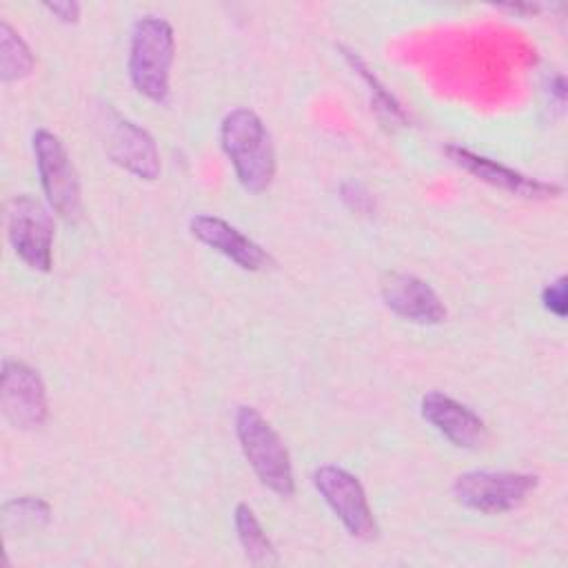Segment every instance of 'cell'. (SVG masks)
<instances>
[{
	"label": "cell",
	"mask_w": 568,
	"mask_h": 568,
	"mask_svg": "<svg viewBox=\"0 0 568 568\" xmlns=\"http://www.w3.org/2000/svg\"><path fill=\"white\" fill-rule=\"evenodd\" d=\"M220 144L237 182L248 193H262L268 189L277 169L275 149L271 133L255 111L246 106L229 111L220 124Z\"/></svg>",
	"instance_id": "obj_1"
},
{
	"label": "cell",
	"mask_w": 568,
	"mask_h": 568,
	"mask_svg": "<svg viewBox=\"0 0 568 568\" xmlns=\"http://www.w3.org/2000/svg\"><path fill=\"white\" fill-rule=\"evenodd\" d=\"M189 231L195 240L217 251L244 271H262L273 262L271 255L255 240H251L237 226L217 215H193L189 222Z\"/></svg>",
	"instance_id": "obj_11"
},
{
	"label": "cell",
	"mask_w": 568,
	"mask_h": 568,
	"mask_svg": "<svg viewBox=\"0 0 568 568\" xmlns=\"http://www.w3.org/2000/svg\"><path fill=\"white\" fill-rule=\"evenodd\" d=\"M98 124L104 138V151L113 164L140 180L160 175V151L146 129L120 115L111 104H102Z\"/></svg>",
	"instance_id": "obj_7"
},
{
	"label": "cell",
	"mask_w": 568,
	"mask_h": 568,
	"mask_svg": "<svg viewBox=\"0 0 568 568\" xmlns=\"http://www.w3.org/2000/svg\"><path fill=\"white\" fill-rule=\"evenodd\" d=\"M384 304L399 317L415 324H439L446 320V306L433 286L413 273L390 271L379 282Z\"/></svg>",
	"instance_id": "obj_10"
},
{
	"label": "cell",
	"mask_w": 568,
	"mask_h": 568,
	"mask_svg": "<svg viewBox=\"0 0 568 568\" xmlns=\"http://www.w3.org/2000/svg\"><path fill=\"white\" fill-rule=\"evenodd\" d=\"M446 153L457 166H462L464 171H468L477 180H481L490 186H497L501 191H508L513 195H519V197L546 200V197H552L561 191L557 184H548V182L528 178V175H524L515 169H508V166H504V164H499L490 158L477 155V153H473L464 146H457V144L446 146Z\"/></svg>",
	"instance_id": "obj_13"
},
{
	"label": "cell",
	"mask_w": 568,
	"mask_h": 568,
	"mask_svg": "<svg viewBox=\"0 0 568 568\" xmlns=\"http://www.w3.org/2000/svg\"><path fill=\"white\" fill-rule=\"evenodd\" d=\"M31 142H33L40 184L49 206L60 217L75 222L82 211L80 180L62 140L47 129H38Z\"/></svg>",
	"instance_id": "obj_6"
},
{
	"label": "cell",
	"mask_w": 568,
	"mask_h": 568,
	"mask_svg": "<svg viewBox=\"0 0 568 568\" xmlns=\"http://www.w3.org/2000/svg\"><path fill=\"white\" fill-rule=\"evenodd\" d=\"M313 486L335 513L342 526L355 539L371 541L377 537V521L368 506L364 486L359 479L335 464H324L313 473Z\"/></svg>",
	"instance_id": "obj_8"
},
{
	"label": "cell",
	"mask_w": 568,
	"mask_h": 568,
	"mask_svg": "<svg viewBox=\"0 0 568 568\" xmlns=\"http://www.w3.org/2000/svg\"><path fill=\"white\" fill-rule=\"evenodd\" d=\"M568 284H566V275H559L557 280L548 282L541 291V304L546 311H550L552 315H557L559 320L566 317V308H568V293H566Z\"/></svg>",
	"instance_id": "obj_18"
},
{
	"label": "cell",
	"mask_w": 568,
	"mask_h": 568,
	"mask_svg": "<svg viewBox=\"0 0 568 568\" xmlns=\"http://www.w3.org/2000/svg\"><path fill=\"white\" fill-rule=\"evenodd\" d=\"M7 237L16 255L36 271L53 264V217L33 195L20 193L7 202Z\"/></svg>",
	"instance_id": "obj_5"
},
{
	"label": "cell",
	"mask_w": 568,
	"mask_h": 568,
	"mask_svg": "<svg viewBox=\"0 0 568 568\" xmlns=\"http://www.w3.org/2000/svg\"><path fill=\"white\" fill-rule=\"evenodd\" d=\"M49 13H53L60 22L73 24L80 18V4L73 0H53V2H44L42 4Z\"/></svg>",
	"instance_id": "obj_19"
},
{
	"label": "cell",
	"mask_w": 568,
	"mask_h": 568,
	"mask_svg": "<svg viewBox=\"0 0 568 568\" xmlns=\"http://www.w3.org/2000/svg\"><path fill=\"white\" fill-rule=\"evenodd\" d=\"M233 524L240 539V546L246 555V559L255 566H273L277 564V552L273 541L268 539L266 530L262 528L260 519L255 517L253 508L244 501H240L233 510Z\"/></svg>",
	"instance_id": "obj_14"
},
{
	"label": "cell",
	"mask_w": 568,
	"mask_h": 568,
	"mask_svg": "<svg viewBox=\"0 0 568 568\" xmlns=\"http://www.w3.org/2000/svg\"><path fill=\"white\" fill-rule=\"evenodd\" d=\"M49 519H51L49 504L33 495H22V497L9 499L2 506V526L9 535L40 530L49 524Z\"/></svg>",
	"instance_id": "obj_16"
},
{
	"label": "cell",
	"mask_w": 568,
	"mask_h": 568,
	"mask_svg": "<svg viewBox=\"0 0 568 568\" xmlns=\"http://www.w3.org/2000/svg\"><path fill=\"white\" fill-rule=\"evenodd\" d=\"M419 413L437 433H442L450 444L459 448H477L488 439L484 419L446 393H426L422 397Z\"/></svg>",
	"instance_id": "obj_12"
},
{
	"label": "cell",
	"mask_w": 568,
	"mask_h": 568,
	"mask_svg": "<svg viewBox=\"0 0 568 568\" xmlns=\"http://www.w3.org/2000/svg\"><path fill=\"white\" fill-rule=\"evenodd\" d=\"M535 486L537 477L530 473L468 470L455 477L450 490L455 501L464 508L484 515H499L521 506Z\"/></svg>",
	"instance_id": "obj_4"
},
{
	"label": "cell",
	"mask_w": 568,
	"mask_h": 568,
	"mask_svg": "<svg viewBox=\"0 0 568 568\" xmlns=\"http://www.w3.org/2000/svg\"><path fill=\"white\" fill-rule=\"evenodd\" d=\"M33 53L20 33L9 24L0 22V78L2 82H16L33 71Z\"/></svg>",
	"instance_id": "obj_15"
},
{
	"label": "cell",
	"mask_w": 568,
	"mask_h": 568,
	"mask_svg": "<svg viewBox=\"0 0 568 568\" xmlns=\"http://www.w3.org/2000/svg\"><path fill=\"white\" fill-rule=\"evenodd\" d=\"M175 58L173 27L160 16H142L133 22L129 42V78L138 93L166 104L171 95V67Z\"/></svg>",
	"instance_id": "obj_2"
},
{
	"label": "cell",
	"mask_w": 568,
	"mask_h": 568,
	"mask_svg": "<svg viewBox=\"0 0 568 568\" xmlns=\"http://www.w3.org/2000/svg\"><path fill=\"white\" fill-rule=\"evenodd\" d=\"M342 51H344V58H346V62L359 73V78L371 87V93H373V102H375V106L388 118V120H399V122H404L406 120V115H404V111H402V106H399V102L393 98V93H388L386 91V87L375 78V73L366 67V62L355 53V51H348V49H344V47H339Z\"/></svg>",
	"instance_id": "obj_17"
},
{
	"label": "cell",
	"mask_w": 568,
	"mask_h": 568,
	"mask_svg": "<svg viewBox=\"0 0 568 568\" xmlns=\"http://www.w3.org/2000/svg\"><path fill=\"white\" fill-rule=\"evenodd\" d=\"M0 406L4 419L20 430L40 428L47 422L49 404L44 382L36 368L18 359L2 362Z\"/></svg>",
	"instance_id": "obj_9"
},
{
	"label": "cell",
	"mask_w": 568,
	"mask_h": 568,
	"mask_svg": "<svg viewBox=\"0 0 568 568\" xmlns=\"http://www.w3.org/2000/svg\"><path fill=\"white\" fill-rule=\"evenodd\" d=\"M235 435L257 479L275 495L291 497L295 493L291 455L266 417L253 406H240L235 413Z\"/></svg>",
	"instance_id": "obj_3"
}]
</instances>
